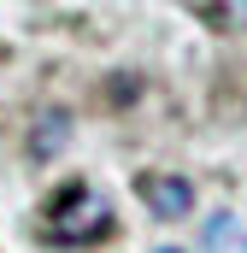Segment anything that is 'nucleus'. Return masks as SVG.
<instances>
[{
  "mask_svg": "<svg viewBox=\"0 0 247 253\" xmlns=\"http://www.w3.org/2000/svg\"><path fill=\"white\" fill-rule=\"evenodd\" d=\"M112 230V200L88 183H65L53 200H47V218H41V236L53 248H88Z\"/></svg>",
  "mask_w": 247,
  "mask_h": 253,
  "instance_id": "1",
  "label": "nucleus"
},
{
  "mask_svg": "<svg viewBox=\"0 0 247 253\" xmlns=\"http://www.w3.org/2000/svg\"><path fill=\"white\" fill-rule=\"evenodd\" d=\"M135 194H141L147 212L165 218V224H177V218L194 212V189H188V177H171V171H141V177H135Z\"/></svg>",
  "mask_w": 247,
  "mask_h": 253,
  "instance_id": "2",
  "label": "nucleus"
},
{
  "mask_svg": "<svg viewBox=\"0 0 247 253\" xmlns=\"http://www.w3.org/2000/svg\"><path fill=\"white\" fill-rule=\"evenodd\" d=\"M65 135H71V112H65V106H47V112H41V124H36V135H30L36 159L59 153V147H65Z\"/></svg>",
  "mask_w": 247,
  "mask_h": 253,
  "instance_id": "3",
  "label": "nucleus"
},
{
  "mask_svg": "<svg viewBox=\"0 0 247 253\" xmlns=\"http://www.w3.org/2000/svg\"><path fill=\"white\" fill-rule=\"evenodd\" d=\"M236 236H242V230H236V218H230V212H218V218L206 224V248H212V253L236 248Z\"/></svg>",
  "mask_w": 247,
  "mask_h": 253,
  "instance_id": "4",
  "label": "nucleus"
},
{
  "mask_svg": "<svg viewBox=\"0 0 247 253\" xmlns=\"http://www.w3.org/2000/svg\"><path fill=\"white\" fill-rule=\"evenodd\" d=\"M218 12H224L230 30H247V0H218Z\"/></svg>",
  "mask_w": 247,
  "mask_h": 253,
  "instance_id": "5",
  "label": "nucleus"
},
{
  "mask_svg": "<svg viewBox=\"0 0 247 253\" xmlns=\"http://www.w3.org/2000/svg\"><path fill=\"white\" fill-rule=\"evenodd\" d=\"M159 253H177V248H159Z\"/></svg>",
  "mask_w": 247,
  "mask_h": 253,
  "instance_id": "6",
  "label": "nucleus"
}]
</instances>
